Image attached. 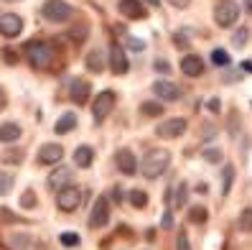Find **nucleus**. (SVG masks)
<instances>
[{"label": "nucleus", "mask_w": 252, "mask_h": 250, "mask_svg": "<svg viewBox=\"0 0 252 250\" xmlns=\"http://www.w3.org/2000/svg\"><path fill=\"white\" fill-rule=\"evenodd\" d=\"M140 112L145 117H158V115H163V105H160V102H143Z\"/></svg>", "instance_id": "5701e85b"}, {"label": "nucleus", "mask_w": 252, "mask_h": 250, "mask_svg": "<svg viewBox=\"0 0 252 250\" xmlns=\"http://www.w3.org/2000/svg\"><path fill=\"white\" fill-rule=\"evenodd\" d=\"M0 222H18V217L13 214L10 210H5V207H0Z\"/></svg>", "instance_id": "4c0bfd02"}, {"label": "nucleus", "mask_w": 252, "mask_h": 250, "mask_svg": "<svg viewBox=\"0 0 252 250\" xmlns=\"http://www.w3.org/2000/svg\"><path fill=\"white\" fill-rule=\"evenodd\" d=\"M160 225L166 227V230H171V227H173V214L166 212V214H163V219H160Z\"/></svg>", "instance_id": "a19ab883"}, {"label": "nucleus", "mask_w": 252, "mask_h": 250, "mask_svg": "<svg viewBox=\"0 0 252 250\" xmlns=\"http://www.w3.org/2000/svg\"><path fill=\"white\" fill-rule=\"evenodd\" d=\"M112 194H115V202H123V199H125V197H123V189H120V186H115V192H112Z\"/></svg>", "instance_id": "a18cd8bd"}, {"label": "nucleus", "mask_w": 252, "mask_h": 250, "mask_svg": "<svg viewBox=\"0 0 252 250\" xmlns=\"http://www.w3.org/2000/svg\"><path fill=\"white\" fill-rule=\"evenodd\" d=\"M247 41H250V31H247V28H237V31L232 34V46H237V49L247 46Z\"/></svg>", "instance_id": "393cba45"}, {"label": "nucleus", "mask_w": 252, "mask_h": 250, "mask_svg": "<svg viewBox=\"0 0 252 250\" xmlns=\"http://www.w3.org/2000/svg\"><path fill=\"white\" fill-rule=\"evenodd\" d=\"M5 105H8V97H5V90L0 87V110H3Z\"/></svg>", "instance_id": "c03bdc74"}, {"label": "nucleus", "mask_w": 252, "mask_h": 250, "mask_svg": "<svg viewBox=\"0 0 252 250\" xmlns=\"http://www.w3.org/2000/svg\"><path fill=\"white\" fill-rule=\"evenodd\" d=\"M245 10H247V13H252V0H245Z\"/></svg>", "instance_id": "09e8293b"}, {"label": "nucleus", "mask_w": 252, "mask_h": 250, "mask_svg": "<svg viewBox=\"0 0 252 250\" xmlns=\"http://www.w3.org/2000/svg\"><path fill=\"white\" fill-rule=\"evenodd\" d=\"M115 107V92L112 90H105V92H99L97 100H94V105H92V115H94V123H102L105 117L112 112Z\"/></svg>", "instance_id": "423d86ee"}, {"label": "nucleus", "mask_w": 252, "mask_h": 250, "mask_svg": "<svg viewBox=\"0 0 252 250\" xmlns=\"http://www.w3.org/2000/svg\"><path fill=\"white\" fill-rule=\"evenodd\" d=\"M240 230L252 232V210H242V214H240Z\"/></svg>", "instance_id": "7c9ffc66"}, {"label": "nucleus", "mask_w": 252, "mask_h": 250, "mask_svg": "<svg viewBox=\"0 0 252 250\" xmlns=\"http://www.w3.org/2000/svg\"><path fill=\"white\" fill-rule=\"evenodd\" d=\"M59 240H62V245H66V248H77L79 245V235L77 232H62Z\"/></svg>", "instance_id": "c756f323"}, {"label": "nucleus", "mask_w": 252, "mask_h": 250, "mask_svg": "<svg viewBox=\"0 0 252 250\" xmlns=\"http://www.w3.org/2000/svg\"><path fill=\"white\" fill-rule=\"evenodd\" d=\"M69 34H71V38L77 41V43H82V41L87 38V26H74Z\"/></svg>", "instance_id": "f704fd0d"}, {"label": "nucleus", "mask_w": 252, "mask_h": 250, "mask_svg": "<svg viewBox=\"0 0 252 250\" xmlns=\"http://www.w3.org/2000/svg\"><path fill=\"white\" fill-rule=\"evenodd\" d=\"M107 222H110V199L99 197L92 207V214H90V227L97 230V227H105Z\"/></svg>", "instance_id": "0eeeda50"}, {"label": "nucleus", "mask_w": 252, "mask_h": 250, "mask_svg": "<svg viewBox=\"0 0 252 250\" xmlns=\"http://www.w3.org/2000/svg\"><path fill=\"white\" fill-rule=\"evenodd\" d=\"M3 59H5L8 64H18V54L13 51V49H5V51H3Z\"/></svg>", "instance_id": "ea45409f"}, {"label": "nucleus", "mask_w": 252, "mask_h": 250, "mask_svg": "<svg viewBox=\"0 0 252 250\" xmlns=\"http://www.w3.org/2000/svg\"><path fill=\"white\" fill-rule=\"evenodd\" d=\"M184 133H186V120H184V117H171V120L160 123L156 128L158 138H181Z\"/></svg>", "instance_id": "1a4fd4ad"}, {"label": "nucleus", "mask_w": 252, "mask_h": 250, "mask_svg": "<svg viewBox=\"0 0 252 250\" xmlns=\"http://www.w3.org/2000/svg\"><path fill=\"white\" fill-rule=\"evenodd\" d=\"M209 110H212V112L219 110V100H209Z\"/></svg>", "instance_id": "de8ad7c7"}, {"label": "nucleus", "mask_w": 252, "mask_h": 250, "mask_svg": "<svg viewBox=\"0 0 252 250\" xmlns=\"http://www.w3.org/2000/svg\"><path fill=\"white\" fill-rule=\"evenodd\" d=\"M206 217H209V210H206V207H191L189 210V219H191V222H196V225L206 222Z\"/></svg>", "instance_id": "a878e982"}, {"label": "nucleus", "mask_w": 252, "mask_h": 250, "mask_svg": "<svg viewBox=\"0 0 252 250\" xmlns=\"http://www.w3.org/2000/svg\"><path fill=\"white\" fill-rule=\"evenodd\" d=\"M168 164H171V153L156 148V151H151L143 158V176H148V179H158V176L168 169Z\"/></svg>", "instance_id": "f03ea898"}, {"label": "nucleus", "mask_w": 252, "mask_h": 250, "mask_svg": "<svg viewBox=\"0 0 252 250\" xmlns=\"http://www.w3.org/2000/svg\"><path fill=\"white\" fill-rule=\"evenodd\" d=\"M74 128H77V115H74V112H64V115L56 120V125H54L56 136H66V133H71Z\"/></svg>", "instance_id": "a211bd4d"}, {"label": "nucleus", "mask_w": 252, "mask_h": 250, "mask_svg": "<svg viewBox=\"0 0 252 250\" xmlns=\"http://www.w3.org/2000/svg\"><path fill=\"white\" fill-rule=\"evenodd\" d=\"M125 43H127L130 49H143V46H145L143 41H135V38H130V36H125Z\"/></svg>", "instance_id": "79ce46f5"}, {"label": "nucleus", "mask_w": 252, "mask_h": 250, "mask_svg": "<svg viewBox=\"0 0 252 250\" xmlns=\"http://www.w3.org/2000/svg\"><path fill=\"white\" fill-rule=\"evenodd\" d=\"M171 3H173L176 8H186V5L191 3V0H171Z\"/></svg>", "instance_id": "49530a36"}, {"label": "nucleus", "mask_w": 252, "mask_h": 250, "mask_svg": "<svg viewBox=\"0 0 252 250\" xmlns=\"http://www.w3.org/2000/svg\"><path fill=\"white\" fill-rule=\"evenodd\" d=\"M10 189H13V174L0 171V197H5Z\"/></svg>", "instance_id": "cd10ccee"}, {"label": "nucleus", "mask_w": 252, "mask_h": 250, "mask_svg": "<svg viewBox=\"0 0 252 250\" xmlns=\"http://www.w3.org/2000/svg\"><path fill=\"white\" fill-rule=\"evenodd\" d=\"M84 64H87V69H90L92 74H99V71L105 69V54H102L99 49H92L90 54H87Z\"/></svg>", "instance_id": "6ab92c4d"}, {"label": "nucleus", "mask_w": 252, "mask_h": 250, "mask_svg": "<svg viewBox=\"0 0 252 250\" xmlns=\"http://www.w3.org/2000/svg\"><path fill=\"white\" fill-rule=\"evenodd\" d=\"M173 41H176V46H179V49H186L189 46V36H184V31H176L173 34Z\"/></svg>", "instance_id": "58836bf2"}, {"label": "nucleus", "mask_w": 252, "mask_h": 250, "mask_svg": "<svg viewBox=\"0 0 252 250\" xmlns=\"http://www.w3.org/2000/svg\"><path fill=\"white\" fill-rule=\"evenodd\" d=\"M212 62L219 64V67H224V64H229V54H227L224 49H214V51H212Z\"/></svg>", "instance_id": "2f4dec72"}, {"label": "nucleus", "mask_w": 252, "mask_h": 250, "mask_svg": "<svg viewBox=\"0 0 252 250\" xmlns=\"http://www.w3.org/2000/svg\"><path fill=\"white\" fill-rule=\"evenodd\" d=\"M186 194H189L186 184H179V192H176V202H173V207H184V204H186Z\"/></svg>", "instance_id": "72a5a7b5"}, {"label": "nucleus", "mask_w": 252, "mask_h": 250, "mask_svg": "<svg viewBox=\"0 0 252 250\" xmlns=\"http://www.w3.org/2000/svg\"><path fill=\"white\" fill-rule=\"evenodd\" d=\"M79 204H82V189L79 186H66L56 197V207L62 212H74Z\"/></svg>", "instance_id": "39448f33"}, {"label": "nucleus", "mask_w": 252, "mask_h": 250, "mask_svg": "<svg viewBox=\"0 0 252 250\" xmlns=\"http://www.w3.org/2000/svg\"><path fill=\"white\" fill-rule=\"evenodd\" d=\"M5 3H16V0H5Z\"/></svg>", "instance_id": "603ef678"}, {"label": "nucleus", "mask_w": 252, "mask_h": 250, "mask_svg": "<svg viewBox=\"0 0 252 250\" xmlns=\"http://www.w3.org/2000/svg\"><path fill=\"white\" fill-rule=\"evenodd\" d=\"M21 204H23L26 210H33V207H36V194L31 192V189H28V192L21 197Z\"/></svg>", "instance_id": "c9c22d12"}, {"label": "nucleus", "mask_w": 252, "mask_h": 250, "mask_svg": "<svg viewBox=\"0 0 252 250\" xmlns=\"http://www.w3.org/2000/svg\"><path fill=\"white\" fill-rule=\"evenodd\" d=\"M23 31V18L16 16V13H3L0 16V34L5 38H16Z\"/></svg>", "instance_id": "9d476101"}, {"label": "nucleus", "mask_w": 252, "mask_h": 250, "mask_svg": "<svg viewBox=\"0 0 252 250\" xmlns=\"http://www.w3.org/2000/svg\"><path fill=\"white\" fill-rule=\"evenodd\" d=\"M21 161H23V153H21V151H16V148H10V151H5V153H3V164L16 166V164H21Z\"/></svg>", "instance_id": "c85d7f7f"}, {"label": "nucleus", "mask_w": 252, "mask_h": 250, "mask_svg": "<svg viewBox=\"0 0 252 250\" xmlns=\"http://www.w3.org/2000/svg\"><path fill=\"white\" fill-rule=\"evenodd\" d=\"M176 250H191V243H189L186 230H179V235H176Z\"/></svg>", "instance_id": "473e14b6"}, {"label": "nucleus", "mask_w": 252, "mask_h": 250, "mask_svg": "<svg viewBox=\"0 0 252 250\" xmlns=\"http://www.w3.org/2000/svg\"><path fill=\"white\" fill-rule=\"evenodd\" d=\"M232 181H234V166L227 164V169L221 171V194H229V189H232Z\"/></svg>", "instance_id": "4be33fe9"}, {"label": "nucleus", "mask_w": 252, "mask_h": 250, "mask_svg": "<svg viewBox=\"0 0 252 250\" xmlns=\"http://www.w3.org/2000/svg\"><path fill=\"white\" fill-rule=\"evenodd\" d=\"M153 92L160 97V100H166V102H179L181 100V87L171 82V79H160L153 84Z\"/></svg>", "instance_id": "9b49d317"}, {"label": "nucleus", "mask_w": 252, "mask_h": 250, "mask_svg": "<svg viewBox=\"0 0 252 250\" xmlns=\"http://www.w3.org/2000/svg\"><path fill=\"white\" fill-rule=\"evenodd\" d=\"M62 158H64V148L59 143H43L38 148V164H43V166L59 164Z\"/></svg>", "instance_id": "f8f14e48"}, {"label": "nucleus", "mask_w": 252, "mask_h": 250, "mask_svg": "<svg viewBox=\"0 0 252 250\" xmlns=\"http://www.w3.org/2000/svg\"><path fill=\"white\" fill-rule=\"evenodd\" d=\"M148 3H151V5H160V0H148Z\"/></svg>", "instance_id": "3c124183"}, {"label": "nucleus", "mask_w": 252, "mask_h": 250, "mask_svg": "<svg viewBox=\"0 0 252 250\" xmlns=\"http://www.w3.org/2000/svg\"><path fill=\"white\" fill-rule=\"evenodd\" d=\"M242 69H245V71H252V64H250V62H245V64H242Z\"/></svg>", "instance_id": "8fccbe9b"}, {"label": "nucleus", "mask_w": 252, "mask_h": 250, "mask_svg": "<svg viewBox=\"0 0 252 250\" xmlns=\"http://www.w3.org/2000/svg\"><path fill=\"white\" fill-rule=\"evenodd\" d=\"M21 138V125L18 123H3L0 125V143H13Z\"/></svg>", "instance_id": "412c9836"}, {"label": "nucleus", "mask_w": 252, "mask_h": 250, "mask_svg": "<svg viewBox=\"0 0 252 250\" xmlns=\"http://www.w3.org/2000/svg\"><path fill=\"white\" fill-rule=\"evenodd\" d=\"M181 71H184L186 77H191V79L201 77V74H204V59L196 56V54H186V56L181 59Z\"/></svg>", "instance_id": "ddd939ff"}, {"label": "nucleus", "mask_w": 252, "mask_h": 250, "mask_svg": "<svg viewBox=\"0 0 252 250\" xmlns=\"http://www.w3.org/2000/svg\"><path fill=\"white\" fill-rule=\"evenodd\" d=\"M110 69H112V74H117V77L127 74V69H130L127 54H125V49L120 46V43H112L110 46Z\"/></svg>", "instance_id": "6e6552de"}, {"label": "nucleus", "mask_w": 252, "mask_h": 250, "mask_svg": "<svg viewBox=\"0 0 252 250\" xmlns=\"http://www.w3.org/2000/svg\"><path fill=\"white\" fill-rule=\"evenodd\" d=\"M90 82H84V79H74L71 82V90H69V95H71V102L74 105H84L87 100H90Z\"/></svg>", "instance_id": "4468645a"}, {"label": "nucleus", "mask_w": 252, "mask_h": 250, "mask_svg": "<svg viewBox=\"0 0 252 250\" xmlns=\"http://www.w3.org/2000/svg\"><path fill=\"white\" fill-rule=\"evenodd\" d=\"M204 158L209 161V164H219V161H221V151L219 148H206L204 151Z\"/></svg>", "instance_id": "e433bc0d"}, {"label": "nucleus", "mask_w": 252, "mask_h": 250, "mask_svg": "<svg viewBox=\"0 0 252 250\" xmlns=\"http://www.w3.org/2000/svg\"><path fill=\"white\" fill-rule=\"evenodd\" d=\"M237 18H240V5H237L234 0H219L217 8H214V21H217V26L229 28V26L237 23Z\"/></svg>", "instance_id": "20e7f679"}, {"label": "nucleus", "mask_w": 252, "mask_h": 250, "mask_svg": "<svg viewBox=\"0 0 252 250\" xmlns=\"http://www.w3.org/2000/svg\"><path fill=\"white\" fill-rule=\"evenodd\" d=\"M130 204L135 210H143L145 204H148V194L143 192V189H132V192H130Z\"/></svg>", "instance_id": "b1692460"}, {"label": "nucleus", "mask_w": 252, "mask_h": 250, "mask_svg": "<svg viewBox=\"0 0 252 250\" xmlns=\"http://www.w3.org/2000/svg\"><path fill=\"white\" fill-rule=\"evenodd\" d=\"M117 169H120L125 176H132V174H135V156H132L130 151H117Z\"/></svg>", "instance_id": "f3484780"}, {"label": "nucleus", "mask_w": 252, "mask_h": 250, "mask_svg": "<svg viewBox=\"0 0 252 250\" xmlns=\"http://www.w3.org/2000/svg\"><path fill=\"white\" fill-rule=\"evenodd\" d=\"M94 161V151L90 148V145H79L77 151H74V164H77L79 169H90Z\"/></svg>", "instance_id": "aec40b11"}, {"label": "nucleus", "mask_w": 252, "mask_h": 250, "mask_svg": "<svg viewBox=\"0 0 252 250\" xmlns=\"http://www.w3.org/2000/svg\"><path fill=\"white\" fill-rule=\"evenodd\" d=\"M41 16L49 23H64L74 16V8L69 3H64V0H46L41 8Z\"/></svg>", "instance_id": "7ed1b4c3"}, {"label": "nucleus", "mask_w": 252, "mask_h": 250, "mask_svg": "<svg viewBox=\"0 0 252 250\" xmlns=\"http://www.w3.org/2000/svg\"><path fill=\"white\" fill-rule=\"evenodd\" d=\"M28 235H10V240H8V248L10 250H26L28 248Z\"/></svg>", "instance_id": "bb28decb"}, {"label": "nucleus", "mask_w": 252, "mask_h": 250, "mask_svg": "<svg viewBox=\"0 0 252 250\" xmlns=\"http://www.w3.org/2000/svg\"><path fill=\"white\" fill-rule=\"evenodd\" d=\"M23 51L33 69H51L54 56H56L54 43H49V41H28Z\"/></svg>", "instance_id": "f257e3e1"}, {"label": "nucleus", "mask_w": 252, "mask_h": 250, "mask_svg": "<svg viewBox=\"0 0 252 250\" xmlns=\"http://www.w3.org/2000/svg\"><path fill=\"white\" fill-rule=\"evenodd\" d=\"M120 13L125 18H130V21H140L145 16L140 0H120Z\"/></svg>", "instance_id": "dca6fc26"}, {"label": "nucleus", "mask_w": 252, "mask_h": 250, "mask_svg": "<svg viewBox=\"0 0 252 250\" xmlns=\"http://www.w3.org/2000/svg\"><path fill=\"white\" fill-rule=\"evenodd\" d=\"M69 181H71V169H66V166L56 169V171H54V174L49 176V186L54 189V192H62V189L71 186Z\"/></svg>", "instance_id": "2eb2a0df"}, {"label": "nucleus", "mask_w": 252, "mask_h": 250, "mask_svg": "<svg viewBox=\"0 0 252 250\" xmlns=\"http://www.w3.org/2000/svg\"><path fill=\"white\" fill-rule=\"evenodd\" d=\"M156 69H158V71H166V74H168V71H171L168 62H156Z\"/></svg>", "instance_id": "37998d69"}]
</instances>
